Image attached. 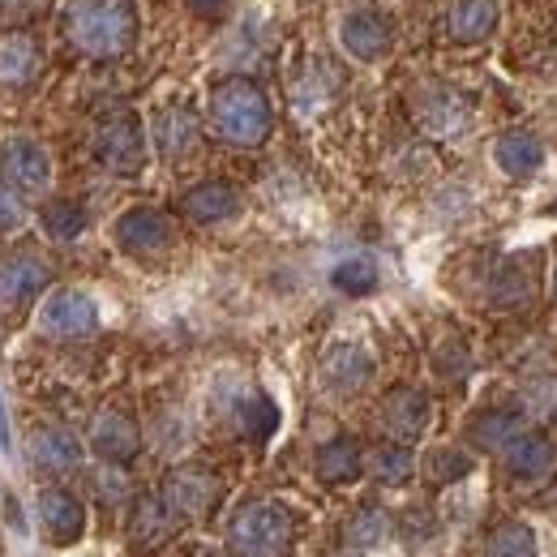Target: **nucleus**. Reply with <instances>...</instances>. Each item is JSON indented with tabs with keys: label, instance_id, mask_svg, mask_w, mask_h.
I'll return each mask as SVG.
<instances>
[{
	"label": "nucleus",
	"instance_id": "17",
	"mask_svg": "<svg viewBox=\"0 0 557 557\" xmlns=\"http://www.w3.org/2000/svg\"><path fill=\"white\" fill-rule=\"evenodd\" d=\"M185 219L194 223H227L232 214H240V194L223 181H207V185H194L185 198H181Z\"/></svg>",
	"mask_w": 557,
	"mask_h": 557
},
{
	"label": "nucleus",
	"instance_id": "7",
	"mask_svg": "<svg viewBox=\"0 0 557 557\" xmlns=\"http://www.w3.org/2000/svg\"><path fill=\"white\" fill-rule=\"evenodd\" d=\"M339 39H344V52H351L356 61H382L391 52V22L377 13V9H351L339 26Z\"/></svg>",
	"mask_w": 557,
	"mask_h": 557
},
{
	"label": "nucleus",
	"instance_id": "20",
	"mask_svg": "<svg viewBox=\"0 0 557 557\" xmlns=\"http://www.w3.org/2000/svg\"><path fill=\"white\" fill-rule=\"evenodd\" d=\"M48 271L35 258H13L0 267V305H26L44 292Z\"/></svg>",
	"mask_w": 557,
	"mask_h": 557
},
{
	"label": "nucleus",
	"instance_id": "1",
	"mask_svg": "<svg viewBox=\"0 0 557 557\" xmlns=\"http://www.w3.org/2000/svg\"><path fill=\"white\" fill-rule=\"evenodd\" d=\"M65 35L86 57H99V61L125 57L138 39V4L134 0H70Z\"/></svg>",
	"mask_w": 557,
	"mask_h": 557
},
{
	"label": "nucleus",
	"instance_id": "2",
	"mask_svg": "<svg viewBox=\"0 0 557 557\" xmlns=\"http://www.w3.org/2000/svg\"><path fill=\"white\" fill-rule=\"evenodd\" d=\"M210 121H214L219 138L232 141V146H258V141H267L271 125H275L271 99L249 77H227V82L214 86Z\"/></svg>",
	"mask_w": 557,
	"mask_h": 557
},
{
	"label": "nucleus",
	"instance_id": "21",
	"mask_svg": "<svg viewBox=\"0 0 557 557\" xmlns=\"http://www.w3.org/2000/svg\"><path fill=\"white\" fill-rule=\"evenodd\" d=\"M172 515H176V510L168 506V497H159V493L138 497L134 519H129L134 541H138V545H159V541H168V536H172Z\"/></svg>",
	"mask_w": 557,
	"mask_h": 557
},
{
	"label": "nucleus",
	"instance_id": "18",
	"mask_svg": "<svg viewBox=\"0 0 557 557\" xmlns=\"http://www.w3.org/2000/svg\"><path fill=\"white\" fill-rule=\"evenodd\" d=\"M493 159H497V168L506 176H532L545 163V146L532 138V134L515 129V134H502V138L493 141Z\"/></svg>",
	"mask_w": 557,
	"mask_h": 557
},
{
	"label": "nucleus",
	"instance_id": "35",
	"mask_svg": "<svg viewBox=\"0 0 557 557\" xmlns=\"http://www.w3.org/2000/svg\"><path fill=\"white\" fill-rule=\"evenodd\" d=\"M185 4H189L198 17H219V13L227 9V0H185Z\"/></svg>",
	"mask_w": 557,
	"mask_h": 557
},
{
	"label": "nucleus",
	"instance_id": "27",
	"mask_svg": "<svg viewBox=\"0 0 557 557\" xmlns=\"http://www.w3.org/2000/svg\"><path fill=\"white\" fill-rule=\"evenodd\" d=\"M236 420H240V429H245L253 442H267V437L278 429V408L267 399V395H249V399L240 404Z\"/></svg>",
	"mask_w": 557,
	"mask_h": 557
},
{
	"label": "nucleus",
	"instance_id": "15",
	"mask_svg": "<svg viewBox=\"0 0 557 557\" xmlns=\"http://www.w3.org/2000/svg\"><path fill=\"white\" fill-rule=\"evenodd\" d=\"M497 0H455L446 9V35L455 44H485L497 30Z\"/></svg>",
	"mask_w": 557,
	"mask_h": 557
},
{
	"label": "nucleus",
	"instance_id": "19",
	"mask_svg": "<svg viewBox=\"0 0 557 557\" xmlns=\"http://www.w3.org/2000/svg\"><path fill=\"white\" fill-rule=\"evenodd\" d=\"M30 459L44 472H73L82 463V446L73 442L65 429H39L30 437Z\"/></svg>",
	"mask_w": 557,
	"mask_h": 557
},
{
	"label": "nucleus",
	"instance_id": "33",
	"mask_svg": "<svg viewBox=\"0 0 557 557\" xmlns=\"http://www.w3.org/2000/svg\"><path fill=\"white\" fill-rule=\"evenodd\" d=\"M523 404H528V417L557 420V377H541V382H532V386H528V395H523Z\"/></svg>",
	"mask_w": 557,
	"mask_h": 557
},
{
	"label": "nucleus",
	"instance_id": "13",
	"mask_svg": "<svg viewBox=\"0 0 557 557\" xmlns=\"http://www.w3.org/2000/svg\"><path fill=\"white\" fill-rule=\"evenodd\" d=\"M417 116L429 134H437V138H455V134H463V125H468V103H463L455 90L433 86V90L420 95Z\"/></svg>",
	"mask_w": 557,
	"mask_h": 557
},
{
	"label": "nucleus",
	"instance_id": "30",
	"mask_svg": "<svg viewBox=\"0 0 557 557\" xmlns=\"http://www.w3.org/2000/svg\"><path fill=\"white\" fill-rule=\"evenodd\" d=\"M424 472H429V481H433V485H450V481H463V476L472 472V455H463V450H455V446H446V450H433V455L424 459Z\"/></svg>",
	"mask_w": 557,
	"mask_h": 557
},
{
	"label": "nucleus",
	"instance_id": "29",
	"mask_svg": "<svg viewBox=\"0 0 557 557\" xmlns=\"http://www.w3.org/2000/svg\"><path fill=\"white\" fill-rule=\"evenodd\" d=\"M331 283H335L339 292H348V296H369V292L377 287V267H373L369 258H348V262H339V267L331 271Z\"/></svg>",
	"mask_w": 557,
	"mask_h": 557
},
{
	"label": "nucleus",
	"instance_id": "34",
	"mask_svg": "<svg viewBox=\"0 0 557 557\" xmlns=\"http://www.w3.org/2000/svg\"><path fill=\"white\" fill-rule=\"evenodd\" d=\"M22 219H26V210H22V202H17V194H13L9 185H0V232L22 227Z\"/></svg>",
	"mask_w": 557,
	"mask_h": 557
},
{
	"label": "nucleus",
	"instance_id": "25",
	"mask_svg": "<svg viewBox=\"0 0 557 557\" xmlns=\"http://www.w3.org/2000/svg\"><path fill=\"white\" fill-rule=\"evenodd\" d=\"M528 424H523V417L519 412H506V408H493V412H481V417L472 420V442L476 446H485V450H497L502 455V446L515 437V433H523Z\"/></svg>",
	"mask_w": 557,
	"mask_h": 557
},
{
	"label": "nucleus",
	"instance_id": "5",
	"mask_svg": "<svg viewBox=\"0 0 557 557\" xmlns=\"http://www.w3.org/2000/svg\"><path fill=\"white\" fill-rule=\"evenodd\" d=\"M39 326H44L48 335H57V339H82V335H90V331L99 326V309H95V300H90L86 292L65 287V292H52V296L44 300Z\"/></svg>",
	"mask_w": 557,
	"mask_h": 557
},
{
	"label": "nucleus",
	"instance_id": "14",
	"mask_svg": "<svg viewBox=\"0 0 557 557\" xmlns=\"http://www.w3.org/2000/svg\"><path fill=\"white\" fill-rule=\"evenodd\" d=\"M322 377L331 391H360L369 377H373V356L360 348V344H335V348L322 356Z\"/></svg>",
	"mask_w": 557,
	"mask_h": 557
},
{
	"label": "nucleus",
	"instance_id": "38",
	"mask_svg": "<svg viewBox=\"0 0 557 557\" xmlns=\"http://www.w3.org/2000/svg\"><path fill=\"white\" fill-rule=\"evenodd\" d=\"M554 292H557V271H554Z\"/></svg>",
	"mask_w": 557,
	"mask_h": 557
},
{
	"label": "nucleus",
	"instance_id": "23",
	"mask_svg": "<svg viewBox=\"0 0 557 557\" xmlns=\"http://www.w3.org/2000/svg\"><path fill=\"white\" fill-rule=\"evenodd\" d=\"M39 70V52L26 35H0V86H22Z\"/></svg>",
	"mask_w": 557,
	"mask_h": 557
},
{
	"label": "nucleus",
	"instance_id": "16",
	"mask_svg": "<svg viewBox=\"0 0 557 557\" xmlns=\"http://www.w3.org/2000/svg\"><path fill=\"white\" fill-rule=\"evenodd\" d=\"M382 420H386L391 437L408 446V442H417L420 433L429 429V399L420 391H412V386L391 391L386 395V408H382Z\"/></svg>",
	"mask_w": 557,
	"mask_h": 557
},
{
	"label": "nucleus",
	"instance_id": "8",
	"mask_svg": "<svg viewBox=\"0 0 557 557\" xmlns=\"http://www.w3.org/2000/svg\"><path fill=\"white\" fill-rule=\"evenodd\" d=\"M116 245L125 253H159L168 240H172V223L150 207H134L116 219Z\"/></svg>",
	"mask_w": 557,
	"mask_h": 557
},
{
	"label": "nucleus",
	"instance_id": "10",
	"mask_svg": "<svg viewBox=\"0 0 557 557\" xmlns=\"http://www.w3.org/2000/svg\"><path fill=\"white\" fill-rule=\"evenodd\" d=\"M502 459H506V468H510L515 476H523V481H541V476L554 472L557 450L545 433L523 429V433H515V437L502 446Z\"/></svg>",
	"mask_w": 557,
	"mask_h": 557
},
{
	"label": "nucleus",
	"instance_id": "4",
	"mask_svg": "<svg viewBox=\"0 0 557 557\" xmlns=\"http://www.w3.org/2000/svg\"><path fill=\"white\" fill-rule=\"evenodd\" d=\"M95 154L108 172L116 176H134L146 163V134H141V121L134 112H112L99 121L95 129Z\"/></svg>",
	"mask_w": 557,
	"mask_h": 557
},
{
	"label": "nucleus",
	"instance_id": "9",
	"mask_svg": "<svg viewBox=\"0 0 557 557\" xmlns=\"http://www.w3.org/2000/svg\"><path fill=\"white\" fill-rule=\"evenodd\" d=\"M39 523L57 545H73L86 532V510L70 488H44L39 493Z\"/></svg>",
	"mask_w": 557,
	"mask_h": 557
},
{
	"label": "nucleus",
	"instance_id": "31",
	"mask_svg": "<svg viewBox=\"0 0 557 557\" xmlns=\"http://www.w3.org/2000/svg\"><path fill=\"white\" fill-rule=\"evenodd\" d=\"M386 532H391V523H386V515H382L377 506H360L356 519L348 523V541L356 545V549H373V545H382Z\"/></svg>",
	"mask_w": 557,
	"mask_h": 557
},
{
	"label": "nucleus",
	"instance_id": "36",
	"mask_svg": "<svg viewBox=\"0 0 557 557\" xmlns=\"http://www.w3.org/2000/svg\"><path fill=\"white\" fill-rule=\"evenodd\" d=\"M44 0H0V13H26V9H39Z\"/></svg>",
	"mask_w": 557,
	"mask_h": 557
},
{
	"label": "nucleus",
	"instance_id": "12",
	"mask_svg": "<svg viewBox=\"0 0 557 557\" xmlns=\"http://www.w3.org/2000/svg\"><path fill=\"white\" fill-rule=\"evenodd\" d=\"M90 446H95V455H103L108 463H129V459L138 455L141 433L125 412H103V417L95 420V429H90Z\"/></svg>",
	"mask_w": 557,
	"mask_h": 557
},
{
	"label": "nucleus",
	"instance_id": "11",
	"mask_svg": "<svg viewBox=\"0 0 557 557\" xmlns=\"http://www.w3.org/2000/svg\"><path fill=\"white\" fill-rule=\"evenodd\" d=\"M168 506L176 510V515H207L210 506H214V497H219V481L210 476L207 468H176L172 476H168Z\"/></svg>",
	"mask_w": 557,
	"mask_h": 557
},
{
	"label": "nucleus",
	"instance_id": "6",
	"mask_svg": "<svg viewBox=\"0 0 557 557\" xmlns=\"http://www.w3.org/2000/svg\"><path fill=\"white\" fill-rule=\"evenodd\" d=\"M0 172H4V181H9L13 189H22V194H44L48 181H52V159H48V150H44L39 141L13 138V141H4V150H0Z\"/></svg>",
	"mask_w": 557,
	"mask_h": 557
},
{
	"label": "nucleus",
	"instance_id": "39",
	"mask_svg": "<svg viewBox=\"0 0 557 557\" xmlns=\"http://www.w3.org/2000/svg\"><path fill=\"white\" fill-rule=\"evenodd\" d=\"M549 210H554V214H557V202H554V207H549Z\"/></svg>",
	"mask_w": 557,
	"mask_h": 557
},
{
	"label": "nucleus",
	"instance_id": "24",
	"mask_svg": "<svg viewBox=\"0 0 557 557\" xmlns=\"http://www.w3.org/2000/svg\"><path fill=\"white\" fill-rule=\"evenodd\" d=\"M154 138H159V150H163L168 159H181L185 150L198 146V121H194V112L168 108V112L159 116V125H154Z\"/></svg>",
	"mask_w": 557,
	"mask_h": 557
},
{
	"label": "nucleus",
	"instance_id": "22",
	"mask_svg": "<svg viewBox=\"0 0 557 557\" xmlns=\"http://www.w3.org/2000/svg\"><path fill=\"white\" fill-rule=\"evenodd\" d=\"M360 468H364V455H360V446H356L351 437H335V442H326V446L318 450V476L331 481V485L356 481Z\"/></svg>",
	"mask_w": 557,
	"mask_h": 557
},
{
	"label": "nucleus",
	"instance_id": "37",
	"mask_svg": "<svg viewBox=\"0 0 557 557\" xmlns=\"http://www.w3.org/2000/svg\"><path fill=\"white\" fill-rule=\"evenodd\" d=\"M0 446L9 450V433H4V412H0Z\"/></svg>",
	"mask_w": 557,
	"mask_h": 557
},
{
	"label": "nucleus",
	"instance_id": "28",
	"mask_svg": "<svg viewBox=\"0 0 557 557\" xmlns=\"http://www.w3.org/2000/svg\"><path fill=\"white\" fill-rule=\"evenodd\" d=\"M488 557H536V532L528 523H502L488 536Z\"/></svg>",
	"mask_w": 557,
	"mask_h": 557
},
{
	"label": "nucleus",
	"instance_id": "3",
	"mask_svg": "<svg viewBox=\"0 0 557 557\" xmlns=\"http://www.w3.org/2000/svg\"><path fill=\"white\" fill-rule=\"evenodd\" d=\"M296 541V519L283 502H249L236 510L227 528V545L236 557H287Z\"/></svg>",
	"mask_w": 557,
	"mask_h": 557
},
{
	"label": "nucleus",
	"instance_id": "26",
	"mask_svg": "<svg viewBox=\"0 0 557 557\" xmlns=\"http://www.w3.org/2000/svg\"><path fill=\"white\" fill-rule=\"evenodd\" d=\"M412 472H417V459H412V450L404 442L377 446L369 455V476L382 481V485H404V481H412Z\"/></svg>",
	"mask_w": 557,
	"mask_h": 557
},
{
	"label": "nucleus",
	"instance_id": "32",
	"mask_svg": "<svg viewBox=\"0 0 557 557\" xmlns=\"http://www.w3.org/2000/svg\"><path fill=\"white\" fill-rule=\"evenodd\" d=\"M82 227H86V210L77 202H52L44 210V232L52 240H73V236H82Z\"/></svg>",
	"mask_w": 557,
	"mask_h": 557
}]
</instances>
